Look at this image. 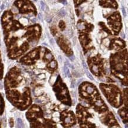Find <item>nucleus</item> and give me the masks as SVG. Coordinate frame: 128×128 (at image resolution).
<instances>
[{"label":"nucleus","mask_w":128,"mask_h":128,"mask_svg":"<svg viewBox=\"0 0 128 128\" xmlns=\"http://www.w3.org/2000/svg\"><path fill=\"white\" fill-rule=\"evenodd\" d=\"M80 96L82 98L89 100V103L92 105L95 111L99 113H102L106 111L107 106L99 94L98 90L94 87L87 86L80 90Z\"/></svg>","instance_id":"nucleus-1"},{"label":"nucleus","mask_w":128,"mask_h":128,"mask_svg":"<svg viewBox=\"0 0 128 128\" xmlns=\"http://www.w3.org/2000/svg\"><path fill=\"white\" fill-rule=\"evenodd\" d=\"M104 96L109 103L114 108H118L122 104L121 93L118 88L114 87H104L101 88Z\"/></svg>","instance_id":"nucleus-2"},{"label":"nucleus","mask_w":128,"mask_h":128,"mask_svg":"<svg viewBox=\"0 0 128 128\" xmlns=\"http://www.w3.org/2000/svg\"><path fill=\"white\" fill-rule=\"evenodd\" d=\"M77 116L80 124V128H96L94 124L88 120V118H91V114L80 105H78L77 108Z\"/></svg>","instance_id":"nucleus-3"},{"label":"nucleus","mask_w":128,"mask_h":128,"mask_svg":"<svg viewBox=\"0 0 128 128\" xmlns=\"http://www.w3.org/2000/svg\"><path fill=\"white\" fill-rule=\"evenodd\" d=\"M60 122L64 128H70L76 124L74 114L72 111H64L60 114Z\"/></svg>","instance_id":"nucleus-4"},{"label":"nucleus","mask_w":128,"mask_h":128,"mask_svg":"<svg viewBox=\"0 0 128 128\" xmlns=\"http://www.w3.org/2000/svg\"><path fill=\"white\" fill-rule=\"evenodd\" d=\"M103 123L109 127L112 128V126H114L117 124L116 120L114 118V116L111 113H109L106 114V116H103L102 118Z\"/></svg>","instance_id":"nucleus-5"},{"label":"nucleus","mask_w":128,"mask_h":128,"mask_svg":"<svg viewBox=\"0 0 128 128\" xmlns=\"http://www.w3.org/2000/svg\"><path fill=\"white\" fill-rule=\"evenodd\" d=\"M42 124H36L32 125V128H56L54 123L50 120H46Z\"/></svg>","instance_id":"nucleus-6"},{"label":"nucleus","mask_w":128,"mask_h":128,"mask_svg":"<svg viewBox=\"0 0 128 128\" xmlns=\"http://www.w3.org/2000/svg\"><path fill=\"white\" fill-rule=\"evenodd\" d=\"M119 114L123 119H126V120L127 121V119H128L127 110H126V111H125V109H124H124L120 110H119Z\"/></svg>","instance_id":"nucleus-7"},{"label":"nucleus","mask_w":128,"mask_h":128,"mask_svg":"<svg viewBox=\"0 0 128 128\" xmlns=\"http://www.w3.org/2000/svg\"><path fill=\"white\" fill-rule=\"evenodd\" d=\"M4 101L2 97L0 96V114H2L4 110Z\"/></svg>","instance_id":"nucleus-8"},{"label":"nucleus","mask_w":128,"mask_h":128,"mask_svg":"<svg viewBox=\"0 0 128 128\" xmlns=\"http://www.w3.org/2000/svg\"><path fill=\"white\" fill-rule=\"evenodd\" d=\"M17 127L18 128H24V125L23 122H22V120L21 119H17Z\"/></svg>","instance_id":"nucleus-9"},{"label":"nucleus","mask_w":128,"mask_h":128,"mask_svg":"<svg viewBox=\"0 0 128 128\" xmlns=\"http://www.w3.org/2000/svg\"><path fill=\"white\" fill-rule=\"evenodd\" d=\"M64 72L65 74L67 76L71 78V74H70L69 69H68V68L66 66H64Z\"/></svg>","instance_id":"nucleus-10"},{"label":"nucleus","mask_w":128,"mask_h":128,"mask_svg":"<svg viewBox=\"0 0 128 128\" xmlns=\"http://www.w3.org/2000/svg\"><path fill=\"white\" fill-rule=\"evenodd\" d=\"M66 12L65 10H62L58 12V16L60 17H64L66 16Z\"/></svg>","instance_id":"nucleus-11"},{"label":"nucleus","mask_w":128,"mask_h":128,"mask_svg":"<svg viewBox=\"0 0 128 128\" xmlns=\"http://www.w3.org/2000/svg\"><path fill=\"white\" fill-rule=\"evenodd\" d=\"M86 74H87V76H88V78H90V79L93 80V78L92 75L91 74H90V73H89V72H86Z\"/></svg>","instance_id":"nucleus-12"},{"label":"nucleus","mask_w":128,"mask_h":128,"mask_svg":"<svg viewBox=\"0 0 128 128\" xmlns=\"http://www.w3.org/2000/svg\"><path fill=\"white\" fill-rule=\"evenodd\" d=\"M82 64H83V67H84V68L85 70H88V66H87L86 62L83 61V62H82Z\"/></svg>","instance_id":"nucleus-13"},{"label":"nucleus","mask_w":128,"mask_h":128,"mask_svg":"<svg viewBox=\"0 0 128 128\" xmlns=\"http://www.w3.org/2000/svg\"><path fill=\"white\" fill-rule=\"evenodd\" d=\"M40 5H41V8H42V10H44V8H45V4H44L42 1H41Z\"/></svg>","instance_id":"nucleus-14"},{"label":"nucleus","mask_w":128,"mask_h":128,"mask_svg":"<svg viewBox=\"0 0 128 128\" xmlns=\"http://www.w3.org/2000/svg\"><path fill=\"white\" fill-rule=\"evenodd\" d=\"M58 61L60 63H62V62H63V60H62V57L61 56H58Z\"/></svg>","instance_id":"nucleus-15"},{"label":"nucleus","mask_w":128,"mask_h":128,"mask_svg":"<svg viewBox=\"0 0 128 128\" xmlns=\"http://www.w3.org/2000/svg\"><path fill=\"white\" fill-rule=\"evenodd\" d=\"M50 66H51V67H52V68H54V67L55 66H56L55 62H52V64H51Z\"/></svg>","instance_id":"nucleus-16"},{"label":"nucleus","mask_w":128,"mask_h":128,"mask_svg":"<svg viewBox=\"0 0 128 128\" xmlns=\"http://www.w3.org/2000/svg\"><path fill=\"white\" fill-rule=\"evenodd\" d=\"M74 58H75V57H74V56H72V57H69L70 60H71V61H72V62H73V60H74Z\"/></svg>","instance_id":"nucleus-17"},{"label":"nucleus","mask_w":128,"mask_h":128,"mask_svg":"<svg viewBox=\"0 0 128 128\" xmlns=\"http://www.w3.org/2000/svg\"><path fill=\"white\" fill-rule=\"evenodd\" d=\"M50 42L51 45H52V46H54V41H53V39L51 38Z\"/></svg>","instance_id":"nucleus-18"},{"label":"nucleus","mask_w":128,"mask_h":128,"mask_svg":"<svg viewBox=\"0 0 128 128\" xmlns=\"http://www.w3.org/2000/svg\"><path fill=\"white\" fill-rule=\"evenodd\" d=\"M122 11H123V14H124V16H126V11L124 10V8H122Z\"/></svg>","instance_id":"nucleus-19"},{"label":"nucleus","mask_w":128,"mask_h":128,"mask_svg":"<svg viewBox=\"0 0 128 128\" xmlns=\"http://www.w3.org/2000/svg\"><path fill=\"white\" fill-rule=\"evenodd\" d=\"M38 18L42 20V14H39V15H38Z\"/></svg>","instance_id":"nucleus-20"}]
</instances>
